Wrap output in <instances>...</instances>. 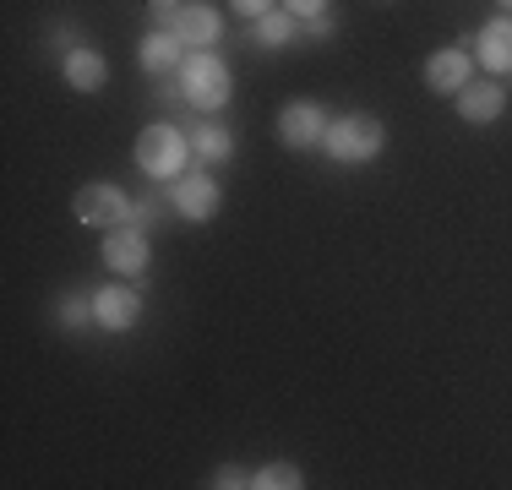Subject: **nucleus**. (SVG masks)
<instances>
[{
	"instance_id": "f257e3e1",
	"label": "nucleus",
	"mask_w": 512,
	"mask_h": 490,
	"mask_svg": "<svg viewBox=\"0 0 512 490\" xmlns=\"http://www.w3.org/2000/svg\"><path fill=\"white\" fill-rule=\"evenodd\" d=\"M180 93H186V104L197 109H224L229 104V71L218 55H207V49H191L186 66H180Z\"/></svg>"
},
{
	"instance_id": "f03ea898",
	"label": "nucleus",
	"mask_w": 512,
	"mask_h": 490,
	"mask_svg": "<svg viewBox=\"0 0 512 490\" xmlns=\"http://www.w3.org/2000/svg\"><path fill=\"white\" fill-rule=\"evenodd\" d=\"M327 153L344 158V164H365V158H376L387 147V126L376 115H344L338 126H327Z\"/></svg>"
},
{
	"instance_id": "7ed1b4c3",
	"label": "nucleus",
	"mask_w": 512,
	"mask_h": 490,
	"mask_svg": "<svg viewBox=\"0 0 512 490\" xmlns=\"http://www.w3.org/2000/svg\"><path fill=\"white\" fill-rule=\"evenodd\" d=\"M137 164L148 169L153 180L164 175H186V137L175 126H148L137 137Z\"/></svg>"
},
{
	"instance_id": "20e7f679",
	"label": "nucleus",
	"mask_w": 512,
	"mask_h": 490,
	"mask_svg": "<svg viewBox=\"0 0 512 490\" xmlns=\"http://www.w3.org/2000/svg\"><path fill=\"white\" fill-rule=\"evenodd\" d=\"M71 213H77V224H88V229H120L131 218V196L120 191V186H82L77 191V202H71Z\"/></svg>"
},
{
	"instance_id": "39448f33",
	"label": "nucleus",
	"mask_w": 512,
	"mask_h": 490,
	"mask_svg": "<svg viewBox=\"0 0 512 490\" xmlns=\"http://www.w3.org/2000/svg\"><path fill=\"white\" fill-rule=\"evenodd\" d=\"M278 142H284V147H316V142H327V115L316 104H289L284 115H278Z\"/></svg>"
},
{
	"instance_id": "423d86ee",
	"label": "nucleus",
	"mask_w": 512,
	"mask_h": 490,
	"mask_svg": "<svg viewBox=\"0 0 512 490\" xmlns=\"http://www.w3.org/2000/svg\"><path fill=\"white\" fill-rule=\"evenodd\" d=\"M104 262L115 267V273H142L148 267V235H142L137 224H120L104 235Z\"/></svg>"
},
{
	"instance_id": "0eeeda50",
	"label": "nucleus",
	"mask_w": 512,
	"mask_h": 490,
	"mask_svg": "<svg viewBox=\"0 0 512 490\" xmlns=\"http://www.w3.org/2000/svg\"><path fill=\"white\" fill-rule=\"evenodd\" d=\"M218 202H224V196H218V186L207 175H180L175 180V213L191 218V224H207V218L218 213Z\"/></svg>"
},
{
	"instance_id": "6e6552de",
	"label": "nucleus",
	"mask_w": 512,
	"mask_h": 490,
	"mask_svg": "<svg viewBox=\"0 0 512 490\" xmlns=\"http://www.w3.org/2000/svg\"><path fill=\"white\" fill-rule=\"evenodd\" d=\"M142 316V300H137V289H99L93 294V322L109 327V333H120V327H131Z\"/></svg>"
},
{
	"instance_id": "1a4fd4ad",
	"label": "nucleus",
	"mask_w": 512,
	"mask_h": 490,
	"mask_svg": "<svg viewBox=\"0 0 512 490\" xmlns=\"http://www.w3.org/2000/svg\"><path fill=\"white\" fill-rule=\"evenodd\" d=\"M60 66H66V82L77 93H99L104 88V77H109V66H104V55L99 49H66V60H60Z\"/></svg>"
},
{
	"instance_id": "9d476101",
	"label": "nucleus",
	"mask_w": 512,
	"mask_h": 490,
	"mask_svg": "<svg viewBox=\"0 0 512 490\" xmlns=\"http://www.w3.org/2000/svg\"><path fill=\"white\" fill-rule=\"evenodd\" d=\"M218 28H224V22H218L213 6H180V17H175V39L186 49H207L218 39Z\"/></svg>"
},
{
	"instance_id": "9b49d317",
	"label": "nucleus",
	"mask_w": 512,
	"mask_h": 490,
	"mask_svg": "<svg viewBox=\"0 0 512 490\" xmlns=\"http://www.w3.org/2000/svg\"><path fill=\"white\" fill-rule=\"evenodd\" d=\"M425 82H431L436 93H463L469 88V55L463 49H442V55H431V66H425Z\"/></svg>"
},
{
	"instance_id": "f8f14e48",
	"label": "nucleus",
	"mask_w": 512,
	"mask_h": 490,
	"mask_svg": "<svg viewBox=\"0 0 512 490\" xmlns=\"http://www.w3.org/2000/svg\"><path fill=\"white\" fill-rule=\"evenodd\" d=\"M507 104V93L496 88V82H469V88L458 93V115L474 120V126H485V120H496Z\"/></svg>"
},
{
	"instance_id": "ddd939ff",
	"label": "nucleus",
	"mask_w": 512,
	"mask_h": 490,
	"mask_svg": "<svg viewBox=\"0 0 512 490\" xmlns=\"http://www.w3.org/2000/svg\"><path fill=\"white\" fill-rule=\"evenodd\" d=\"M480 60L491 71H512V17H496L480 28Z\"/></svg>"
},
{
	"instance_id": "4468645a",
	"label": "nucleus",
	"mask_w": 512,
	"mask_h": 490,
	"mask_svg": "<svg viewBox=\"0 0 512 490\" xmlns=\"http://www.w3.org/2000/svg\"><path fill=\"white\" fill-rule=\"evenodd\" d=\"M142 66H148L153 77H169L175 66H186V44H180L175 33H153V39L142 44Z\"/></svg>"
},
{
	"instance_id": "2eb2a0df",
	"label": "nucleus",
	"mask_w": 512,
	"mask_h": 490,
	"mask_svg": "<svg viewBox=\"0 0 512 490\" xmlns=\"http://www.w3.org/2000/svg\"><path fill=\"white\" fill-rule=\"evenodd\" d=\"M289 39H295V11H262V17H256V44L284 49Z\"/></svg>"
},
{
	"instance_id": "dca6fc26",
	"label": "nucleus",
	"mask_w": 512,
	"mask_h": 490,
	"mask_svg": "<svg viewBox=\"0 0 512 490\" xmlns=\"http://www.w3.org/2000/svg\"><path fill=\"white\" fill-rule=\"evenodd\" d=\"M191 147L207 158V164H224L229 153H235V137H229L224 126H197V137H191Z\"/></svg>"
},
{
	"instance_id": "f3484780",
	"label": "nucleus",
	"mask_w": 512,
	"mask_h": 490,
	"mask_svg": "<svg viewBox=\"0 0 512 490\" xmlns=\"http://www.w3.org/2000/svg\"><path fill=\"white\" fill-rule=\"evenodd\" d=\"M256 485L262 490H300L306 480H300L295 463H267V469H256Z\"/></svg>"
},
{
	"instance_id": "a211bd4d",
	"label": "nucleus",
	"mask_w": 512,
	"mask_h": 490,
	"mask_svg": "<svg viewBox=\"0 0 512 490\" xmlns=\"http://www.w3.org/2000/svg\"><path fill=\"white\" fill-rule=\"evenodd\" d=\"M131 224H137V229H153V224H164V196H142V202L137 207H131Z\"/></svg>"
},
{
	"instance_id": "6ab92c4d",
	"label": "nucleus",
	"mask_w": 512,
	"mask_h": 490,
	"mask_svg": "<svg viewBox=\"0 0 512 490\" xmlns=\"http://www.w3.org/2000/svg\"><path fill=\"white\" fill-rule=\"evenodd\" d=\"M213 485H218V490H246V485H256V474L240 469V463H224V469L213 474Z\"/></svg>"
},
{
	"instance_id": "aec40b11",
	"label": "nucleus",
	"mask_w": 512,
	"mask_h": 490,
	"mask_svg": "<svg viewBox=\"0 0 512 490\" xmlns=\"http://www.w3.org/2000/svg\"><path fill=\"white\" fill-rule=\"evenodd\" d=\"M93 316V300H82V294H66V300H60V322L66 327H82Z\"/></svg>"
},
{
	"instance_id": "412c9836",
	"label": "nucleus",
	"mask_w": 512,
	"mask_h": 490,
	"mask_svg": "<svg viewBox=\"0 0 512 490\" xmlns=\"http://www.w3.org/2000/svg\"><path fill=\"white\" fill-rule=\"evenodd\" d=\"M300 33H306L311 44H322V39H333V33H338V22L327 17V11H316V17H306V28H300Z\"/></svg>"
},
{
	"instance_id": "4be33fe9",
	"label": "nucleus",
	"mask_w": 512,
	"mask_h": 490,
	"mask_svg": "<svg viewBox=\"0 0 512 490\" xmlns=\"http://www.w3.org/2000/svg\"><path fill=\"white\" fill-rule=\"evenodd\" d=\"M229 6H235L240 17H262V11H273V0H229Z\"/></svg>"
},
{
	"instance_id": "5701e85b",
	"label": "nucleus",
	"mask_w": 512,
	"mask_h": 490,
	"mask_svg": "<svg viewBox=\"0 0 512 490\" xmlns=\"http://www.w3.org/2000/svg\"><path fill=\"white\" fill-rule=\"evenodd\" d=\"M327 0H284V11H295V17H316Z\"/></svg>"
},
{
	"instance_id": "b1692460",
	"label": "nucleus",
	"mask_w": 512,
	"mask_h": 490,
	"mask_svg": "<svg viewBox=\"0 0 512 490\" xmlns=\"http://www.w3.org/2000/svg\"><path fill=\"white\" fill-rule=\"evenodd\" d=\"M496 6H502V11H507V17H512V0H496Z\"/></svg>"
}]
</instances>
